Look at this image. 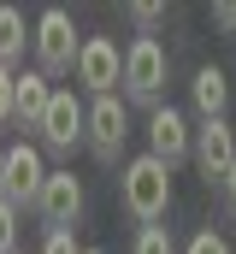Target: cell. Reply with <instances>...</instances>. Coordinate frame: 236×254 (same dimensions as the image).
Masks as SVG:
<instances>
[{
  "label": "cell",
  "instance_id": "obj_23",
  "mask_svg": "<svg viewBox=\"0 0 236 254\" xmlns=\"http://www.w3.org/2000/svg\"><path fill=\"white\" fill-rule=\"evenodd\" d=\"M83 254H107V249H83Z\"/></svg>",
  "mask_w": 236,
  "mask_h": 254
},
{
  "label": "cell",
  "instance_id": "obj_20",
  "mask_svg": "<svg viewBox=\"0 0 236 254\" xmlns=\"http://www.w3.org/2000/svg\"><path fill=\"white\" fill-rule=\"evenodd\" d=\"M213 24H225V30L236 36V0H219V6H213Z\"/></svg>",
  "mask_w": 236,
  "mask_h": 254
},
{
  "label": "cell",
  "instance_id": "obj_4",
  "mask_svg": "<svg viewBox=\"0 0 236 254\" xmlns=\"http://www.w3.org/2000/svg\"><path fill=\"white\" fill-rule=\"evenodd\" d=\"M124 89L148 107H160V89H166V48L154 36H136L124 48Z\"/></svg>",
  "mask_w": 236,
  "mask_h": 254
},
{
  "label": "cell",
  "instance_id": "obj_21",
  "mask_svg": "<svg viewBox=\"0 0 236 254\" xmlns=\"http://www.w3.org/2000/svg\"><path fill=\"white\" fill-rule=\"evenodd\" d=\"M225 195H231V207H236V160H231V172H225Z\"/></svg>",
  "mask_w": 236,
  "mask_h": 254
},
{
  "label": "cell",
  "instance_id": "obj_10",
  "mask_svg": "<svg viewBox=\"0 0 236 254\" xmlns=\"http://www.w3.org/2000/svg\"><path fill=\"white\" fill-rule=\"evenodd\" d=\"M195 166L207 172V178H225L231 172V160H236V136H231V125L225 119H207V125L195 130Z\"/></svg>",
  "mask_w": 236,
  "mask_h": 254
},
{
  "label": "cell",
  "instance_id": "obj_3",
  "mask_svg": "<svg viewBox=\"0 0 236 254\" xmlns=\"http://www.w3.org/2000/svg\"><path fill=\"white\" fill-rule=\"evenodd\" d=\"M124 136H130V113H124V101H118V95H95V107H89V125H83L89 154L113 166L118 154H124Z\"/></svg>",
  "mask_w": 236,
  "mask_h": 254
},
{
  "label": "cell",
  "instance_id": "obj_22",
  "mask_svg": "<svg viewBox=\"0 0 236 254\" xmlns=\"http://www.w3.org/2000/svg\"><path fill=\"white\" fill-rule=\"evenodd\" d=\"M0 178H6V148H0Z\"/></svg>",
  "mask_w": 236,
  "mask_h": 254
},
{
  "label": "cell",
  "instance_id": "obj_9",
  "mask_svg": "<svg viewBox=\"0 0 236 254\" xmlns=\"http://www.w3.org/2000/svg\"><path fill=\"white\" fill-rule=\"evenodd\" d=\"M36 207H42L48 231H71V219L83 213V184H77L71 172H48V184H42V195H36Z\"/></svg>",
  "mask_w": 236,
  "mask_h": 254
},
{
  "label": "cell",
  "instance_id": "obj_2",
  "mask_svg": "<svg viewBox=\"0 0 236 254\" xmlns=\"http://www.w3.org/2000/svg\"><path fill=\"white\" fill-rule=\"evenodd\" d=\"M30 48H36V71H42V77H65V71H77L83 42H77V24H71V12H65V6H48V12L36 18Z\"/></svg>",
  "mask_w": 236,
  "mask_h": 254
},
{
  "label": "cell",
  "instance_id": "obj_14",
  "mask_svg": "<svg viewBox=\"0 0 236 254\" xmlns=\"http://www.w3.org/2000/svg\"><path fill=\"white\" fill-rule=\"evenodd\" d=\"M136 254H177V249H172V231H166V225L136 231Z\"/></svg>",
  "mask_w": 236,
  "mask_h": 254
},
{
  "label": "cell",
  "instance_id": "obj_19",
  "mask_svg": "<svg viewBox=\"0 0 236 254\" xmlns=\"http://www.w3.org/2000/svg\"><path fill=\"white\" fill-rule=\"evenodd\" d=\"M12 77H18V71H6V65H0V125L12 119Z\"/></svg>",
  "mask_w": 236,
  "mask_h": 254
},
{
  "label": "cell",
  "instance_id": "obj_12",
  "mask_svg": "<svg viewBox=\"0 0 236 254\" xmlns=\"http://www.w3.org/2000/svg\"><path fill=\"white\" fill-rule=\"evenodd\" d=\"M189 95H195V113H201V125H207V119H225L231 77H225L219 65H201V71H195V83H189Z\"/></svg>",
  "mask_w": 236,
  "mask_h": 254
},
{
  "label": "cell",
  "instance_id": "obj_15",
  "mask_svg": "<svg viewBox=\"0 0 236 254\" xmlns=\"http://www.w3.org/2000/svg\"><path fill=\"white\" fill-rule=\"evenodd\" d=\"M0 254H18V207L0 195Z\"/></svg>",
  "mask_w": 236,
  "mask_h": 254
},
{
  "label": "cell",
  "instance_id": "obj_1",
  "mask_svg": "<svg viewBox=\"0 0 236 254\" xmlns=\"http://www.w3.org/2000/svg\"><path fill=\"white\" fill-rule=\"evenodd\" d=\"M166 207H172V166H160L154 154H136L124 166V213L148 231L166 219Z\"/></svg>",
  "mask_w": 236,
  "mask_h": 254
},
{
  "label": "cell",
  "instance_id": "obj_16",
  "mask_svg": "<svg viewBox=\"0 0 236 254\" xmlns=\"http://www.w3.org/2000/svg\"><path fill=\"white\" fill-rule=\"evenodd\" d=\"M183 254H231V243H225L219 231H195V237H189V249H183Z\"/></svg>",
  "mask_w": 236,
  "mask_h": 254
},
{
  "label": "cell",
  "instance_id": "obj_6",
  "mask_svg": "<svg viewBox=\"0 0 236 254\" xmlns=\"http://www.w3.org/2000/svg\"><path fill=\"white\" fill-rule=\"evenodd\" d=\"M77 83H83L89 95H113V83H124V54H118V42L89 36L83 54H77Z\"/></svg>",
  "mask_w": 236,
  "mask_h": 254
},
{
  "label": "cell",
  "instance_id": "obj_17",
  "mask_svg": "<svg viewBox=\"0 0 236 254\" xmlns=\"http://www.w3.org/2000/svg\"><path fill=\"white\" fill-rule=\"evenodd\" d=\"M42 254H83V249H77V237H71V231H48Z\"/></svg>",
  "mask_w": 236,
  "mask_h": 254
},
{
  "label": "cell",
  "instance_id": "obj_5",
  "mask_svg": "<svg viewBox=\"0 0 236 254\" xmlns=\"http://www.w3.org/2000/svg\"><path fill=\"white\" fill-rule=\"evenodd\" d=\"M83 125H89V107L71 95V89H54V101H48V113H42V142L59 148V154H71L77 142H83Z\"/></svg>",
  "mask_w": 236,
  "mask_h": 254
},
{
  "label": "cell",
  "instance_id": "obj_18",
  "mask_svg": "<svg viewBox=\"0 0 236 254\" xmlns=\"http://www.w3.org/2000/svg\"><path fill=\"white\" fill-rule=\"evenodd\" d=\"M130 18H136L142 30H154V24L166 18V6H154V0H136V6H130Z\"/></svg>",
  "mask_w": 236,
  "mask_h": 254
},
{
  "label": "cell",
  "instance_id": "obj_13",
  "mask_svg": "<svg viewBox=\"0 0 236 254\" xmlns=\"http://www.w3.org/2000/svg\"><path fill=\"white\" fill-rule=\"evenodd\" d=\"M24 42H30V36H24V12H18V6H0V65H6V71L24 60Z\"/></svg>",
  "mask_w": 236,
  "mask_h": 254
},
{
  "label": "cell",
  "instance_id": "obj_11",
  "mask_svg": "<svg viewBox=\"0 0 236 254\" xmlns=\"http://www.w3.org/2000/svg\"><path fill=\"white\" fill-rule=\"evenodd\" d=\"M48 101H54V83H48L42 71H18V77H12V119H24V125H42Z\"/></svg>",
  "mask_w": 236,
  "mask_h": 254
},
{
  "label": "cell",
  "instance_id": "obj_7",
  "mask_svg": "<svg viewBox=\"0 0 236 254\" xmlns=\"http://www.w3.org/2000/svg\"><path fill=\"white\" fill-rule=\"evenodd\" d=\"M189 148H195V130L183 125V113L177 107H154L148 113V154L160 166H177V160H189Z\"/></svg>",
  "mask_w": 236,
  "mask_h": 254
},
{
  "label": "cell",
  "instance_id": "obj_8",
  "mask_svg": "<svg viewBox=\"0 0 236 254\" xmlns=\"http://www.w3.org/2000/svg\"><path fill=\"white\" fill-rule=\"evenodd\" d=\"M48 184V166H42V148H30V142H18V148H6V178H0V195L18 207V201H36Z\"/></svg>",
  "mask_w": 236,
  "mask_h": 254
}]
</instances>
